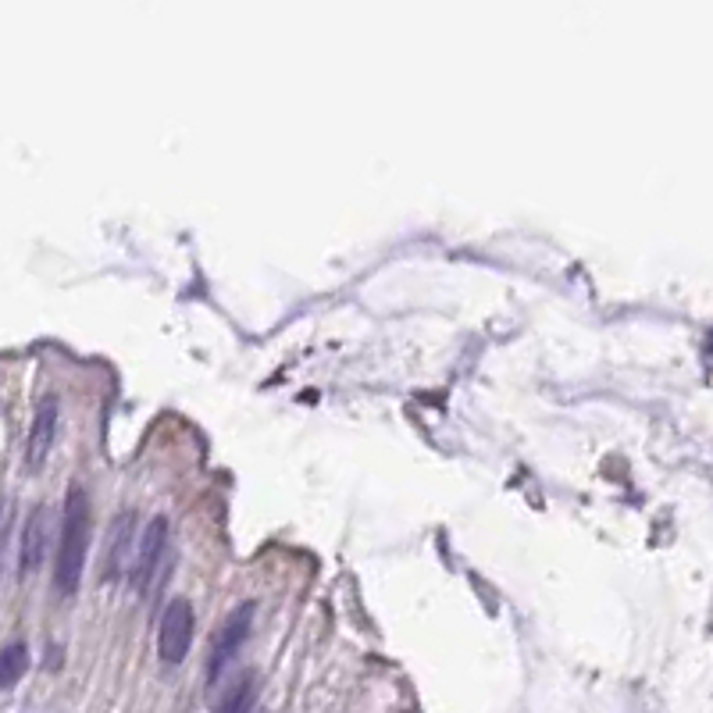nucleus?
Segmentation results:
<instances>
[{"instance_id": "obj_7", "label": "nucleus", "mask_w": 713, "mask_h": 713, "mask_svg": "<svg viewBox=\"0 0 713 713\" xmlns=\"http://www.w3.org/2000/svg\"><path fill=\"white\" fill-rule=\"evenodd\" d=\"M132 525H136V517H132V510H125L122 521H115V528H111V546H107V560H104V578H107V582H111L115 574H122L125 564H129Z\"/></svg>"}, {"instance_id": "obj_9", "label": "nucleus", "mask_w": 713, "mask_h": 713, "mask_svg": "<svg viewBox=\"0 0 713 713\" xmlns=\"http://www.w3.org/2000/svg\"><path fill=\"white\" fill-rule=\"evenodd\" d=\"M25 667H29V649L22 646V642H15V646L0 649V689H11V685H18L25 674Z\"/></svg>"}, {"instance_id": "obj_1", "label": "nucleus", "mask_w": 713, "mask_h": 713, "mask_svg": "<svg viewBox=\"0 0 713 713\" xmlns=\"http://www.w3.org/2000/svg\"><path fill=\"white\" fill-rule=\"evenodd\" d=\"M90 492L72 485L61 503V532H58V557H54V589L61 596H72L86 574V553H90Z\"/></svg>"}, {"instance_id": "obj_3", "label": "nucleus", "mask_w": 713, "mask_h": 713, "mask_svg": "<svg viewBox=\"0 0 713 713\" xmlns=\"http://www.w3.org/2000/svg\"><path fill=\"white\" fill-rule=\"evenodd\" d=\"M193 632H197V614L189 607V599H172L161 614V628H157V653L164 664H182L193 646Z\"/></svg>"}, {"instance_id": "obj_10", "label": "nucleus", "mask_w": 713, "mask_h": 713, "mask_svg": "<svg viewBox=\"0 0 713 713\" xmlns=\"http://www.w3.org/2000/svg\"><path fill=\"white\" fill-rule=\"evenodd\" d=\"M4 532H8V507H0V546H4Z\"/></svg>"}, {"instance_id": "obj_5", "label": "nucleus", "mask_w": 713, "mask_h": 713, "mask_svg": "<svg viewBox=\"0 0 713 713\" xmlns=\"http://www.w3.org/2000/svg\"><path fill=\"white\" fill-rule=\"evenodd\" d=\"M58 425H61L58 396H43L33 414V425H29V435H25V468L29 471H40L47 464L50 450H54V439H58Z\"/></svg>"}, {"instance_id": "obj_4", "label": "nucleus", "mask_w": 713, "mask_h": 713, "mask_svg": "<svg viewBox=\"0 0 713 713\" xmlns=\"http://www.w3.org/2000/svg\"><path fill=\"white\" fill-rule=\"evenodd\" d=\"M164 553H168V517H150L147 528L140 532V546H136V557L129 564V582L136 592H147L150 582H154L157 567H161Z\"/></svg>"}, {"instance_id": "obj_6", "label": "nucleus", "mask_w": 713, "mask_h": 713, "mask_svg": "<svg viewBox=\"0 0 713 713\" xmlns=\"http://www.w3.org/2000/svg\"><path fill=\"white\" fill-rule=\"evenodd\" d=\"M47 507H36L22 528V546H18V574H33L47 557Z\"/></svg>"}, {"instance_id": "obj_2", "label": "nucleus", "mask_w": 713, "mask_h": 713, "mask_svg": "<svg viewBox=\"0 0 713 713\" xmlns=\"http://www.w3.org/2000/svg\"><path fill=\"white\" fill-rule=\"evenodd\" d=\"M254 614H257L254 603H243V607L232 610L222 628H218V635H214L211 642V656H207V681H211V685L222 678L225 667L236 660L243 642L250 639V632H254Z\"/></svg>"}, {"instance_id": "obj_8", "label": "nucleus", "mask_w": 713, "mask_h": 713, "mask_svg": "<svg viewBox=\"0 0 713 713\" xmlns=\"http://www.w3.org/2000/svg\"><path fill=\"white\" fill-rule=\"evenodd\" d=\"M257 703V674L254 671H243L236 681L229 685V692L222 696L218 710L214 713H250Z\"/></svg>"}]
</instances>
